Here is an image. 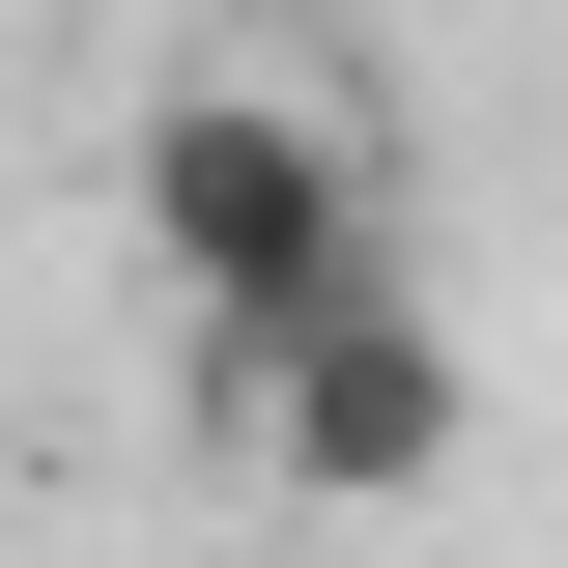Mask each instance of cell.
Masks as SVG:
<instances>
[{"label": "cell", "instance_id": "obj_1", "mask_svg": "<svg viewBox=\"0 0 568 568\" xmlns=\"http://www.w3.org/2000/svg\"><path fill=\"white\" fill-rule=\"evenodd\" d=\"M142 256H171V313H200V398L256 426V369L313 342L342 284H398L369 256V114L284 85V58H200L171 114H142Z\"/></svg>", "mask_w": 568, "mask_h": 568}, {"label": "cell", "instance_id": "obj_2", "mask_svg": "<svg viewBox=\"0 0 568 568\" xmlns=\"http://www.w3.org/2000/svg\"><path fill=\"white\" fill-rule=\"evenodd\" d=\"M227 455H284L313 511H398V484H455V342H426V284H342V313L256 369V426H227Z\"/></svg>", "mask_w": 568, "mask_h": 568}]
</instances>
